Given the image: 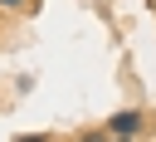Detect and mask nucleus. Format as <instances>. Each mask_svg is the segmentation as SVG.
I'll return each mask as SVG.
<instances>
[{"instance_id":"obj_1","label":"nucleus","mask_w":156,"mask_h":142,"mask_svg":"<svg viewBox=\"0 0 156 142\" xmlns=\"http://www.w3.org/2000/svg\"><path fill=\"white\" fill-rule=\"evenodd\" d=\"M136 127H141V113H132V108H127V113H112V118H107V132H112V137H132Z\"/></svg>"},{"instance_id":"obj_2","label":"nucleus","mask_w":156,"mask_h":142,"mask_svg":"<svg viewBox=\"0 0 156 142\" xmlns=\"http://www.w3.org/2000/svg\"><path fill=\"white\" fill-rule=\"evenodd\" d=\"M15 142H49V132H24V137H15Z\"/></svg>"},{"instance_id":"obj_3","label":"nucleus","mask_w":156,"mask_h":142,"mask_svg":"<svg viewBox=\"0 0 156 142\" xmlns=\"http://www.w3.org/2000/svg\"><path fill=\"white\" fill-rule=\"evenodd\" d=\"M29 0H0V10H24Z\"/></svg>"},{"instance_id":"obj_4","label":"nucleus","mask_w":156,"mask_h":142,"mask_svg":"<svg viewBox=\"0 0 156 142\" xmlns=\"http://www.w3.org/2000/svg\"><path fill=\"white\" fill-rule=\"evenodd\" d=\"M83 142H102V132H88V137H83Z\"/></svg>"},{"instance_id":"obj_5","label":"nucleus","mask_w":156,"mask_h":142,"mask_svg":"<svg viewBox=\"0 0 156 142\" xmlns=\"http://www.w3.org/2000/svg\"><path fill=\"white\" fill-rule=\"evenodd\" d=\"M112 142H132V137H112Z\"/></svg>"}]
</instances>
